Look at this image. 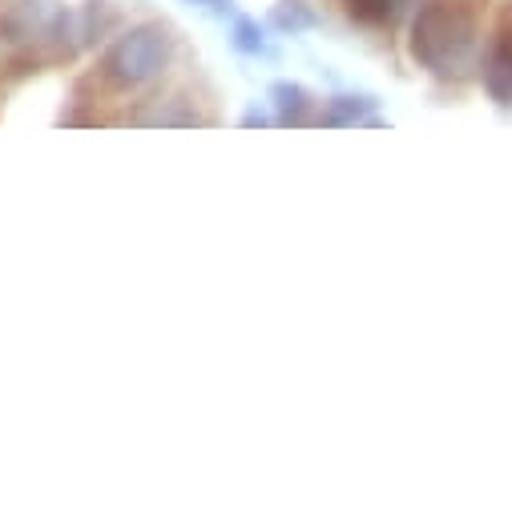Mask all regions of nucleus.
Returning a JSON list of instances; mask_svg holds the SVG:
<instances>
[{"instance_id":"f257e3e1","label":"nucleus","mask_w":512,"mask_h":512,"mask_svg":"<svg viewBox=\"0 0 512 512\" xmlns=\"http://www.w3.org/2000/svg\"><path fill=\"white\" fill-rule=\"evenodd\" d=\"M484 0H420L408 21V57L436 81L460 85L476 73Z\"/></svg>"},{"instance_id":"f03ea898","label":"nucleus","mask_w":512,"mask_h":512,"mask_svg":"<svg viewBox=\"0 0 512 512\" xmlns=\"http://www.w3.org/2000/svg\"><path fill=\"white\" fill-rule=\"evenodd\" d=\"M182 53V33L170 21H142L121 29L97 57V81L113 93H138L158 85Z\"/></svg>"},{"instance_id":"7ed1b4c3","label":"nucleus","mask_w":512,"mask_h":512,"mask_svg":"<svg viewBox=\"0 0 512 512\" xmlns=\"http://www.w3.org/2000/svg\"><path fill=\"white\" fill-rule=\"evenodd\" d=\"M476 85L484 89V97L500 109H512V5H504L496 13L492 37L488 45H480L476 57Z\"/></svg>"},{"instance_id":"20e7f679","label":"nucleus","mask_w":512,"mask_h":512,"mask_svg":"<svg viewBox=\"0 0 512 512\" xmlns=\"http://www.w3.org/2000/svg\"><path fill=\"white\" fill-rule=\"evenodd\" d=\"M315 125H327V130H351V125H388L379 117V97L375 93H335L323 101V109L315 113Z\"/></svg>"},{"instance_id":"39448f33","label":"nucleus","mask_w":512,"mask_h":512,"mask_svg":"<svg viewBox=\"0 0 512 512\" xmlns=\"http://www.w3.org/2000/svg\"><path fill=\"white\" fill-rule=\"evenodd\" d=\"M125 25V13L117 0H85L77 9V37H81V49H101L109 45Z\"/></svg>"},{"instance_id":"423d86ee","label":"nucleus","mask_w":512,"mask_h":512,"mask_svg":"<svg viewBox=\"0 0 512 512\" xmlns=\"http://www.w3.org/2000/svg\"><path fill=\"white\" fill-rule=\"evenodd\" d=\"M271 105H275V125H311L315 121V109H319V97L299 85V81H275L271 85Z\"/></svg>"},{"instance_id":"0eeeda50","label":"nucleus","mask_w":512,"mask_h":512,"mask_svg":"<svg viewBox=\"0 0 512 512\" xmlns=\"http://www.w3.org/2000/svg\"><path fill=\"white\" fill-rule=\"evenodd\" d=\"M230 45H234L242 57H271V53H275L267 29L254 21V17H242V13L230 17Z\"/></svg>"},{"instance_id":"6e6552de","label":"nucleus","mask_w":512,"mask_h":512,"mask_svg":"<svg viewBox=\"0 0 512 512\" xmlns=\"http://www.w3.org/2000/svg\"><path fill=\"white\" fill-rule=\"evenodd\" d=\"M267 21H271L275 33H287V37H299V33L319 25V17H315V9L307 5V0H279Z\"/></svg>"},{"instance_id":"1a4fd4ad","label":"nucleus","mask_w":512,"mask_h":512,"mask_svg":"<svg viewBox=\"0 0 512 512\" xmlns=\"http://www.w3.org/2000/svg\"><path fill=\"white\" fill-rule=\"evenodd\" d=\"M343 5L359 29H392L396 0H343Z\"/></svg>"},{"instance_id":"9d476101","label":"nucleus","mask_w":512,"mask_h":512,"mask_svg":"<svg viewBox=\"0 0 512 512\" xmlns=\"http://www.w3.org/2000/svg\"><path fill=\"white\" fill-rule=\"evenodd\" d=\"M238 125H242V130H267V125H275V117H271L267 109H259V105H250V109L238 117Z\"/></svg>"},{"instance_id":"9b49d317","label":"nucleus","mask_w":512,"mask_h":512,"mask_svg":"<svg viewBox=\"0 0 512 512\" xmlns=\"http://www.w3.org/2000/svg\"><path fill=\"white\" fill-rule=\"evenodd\" d=\"M194 9H206L210 17H234V0H186Z\"/></svg>"},{"instance_id":"f8f14e48","label":"nucleus","mask_w":512,"mask_h":512,"mask_svg":"<svg viewBox=\"0 0 512 512\" xmlns=\"http://www.w3.org/2000/svg\"><path fill=\"white\" fill-rule=\"evenodd\" d=\"M420 5V0H396V13H392V25L396 21H404V17H412V9Z\"/></svg>"}]
</instances>
